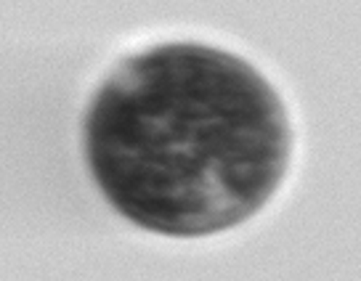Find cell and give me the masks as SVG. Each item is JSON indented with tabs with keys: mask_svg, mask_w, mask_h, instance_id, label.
<instances>
[{
	"mask_svg": "<svg viewBox=\"0 0 361 281\" xmlns=\"http://www.w3.org/2000/svg\"><path fill=\"white\" fill-rule=\"evenodd\" d=\"M85 135L109 202L176 237L228 228L258 210L290 149L269 85L247 64L200 45L125 61L93 101Z\"/></svg>",
	"mask_w": 361,
	"mask_h": 281,
	"instance_id": "1",
	"label": "cell"
}]
</instances>
